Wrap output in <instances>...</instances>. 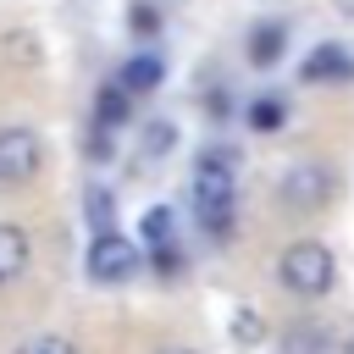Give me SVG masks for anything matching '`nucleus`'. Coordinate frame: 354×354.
Masks as SVG:
<instances>
[{
  "label": "nucleus",
  "instance_id": "f257e3e1",
  "mask_svg": "<svg viewBox=\"0 0 354 354\" xmlns=\"http://www.w3.org/2000/svg\"><path fill=\"white\" fill-rule=\"evenodd\" d=\"M188 199H194V216H199L216 238H227V232H232V216H238V155L221 149V144L205 149V155L194 160Z\"/></svg>",
  "mask_w": 354,
  "mask_h": 354
},
{
  "label": "nucleus",
  "instance_id": "f03ea898",
  "mask_svg": "<svg viewBox=\"0 0 354 354\" xmlns=\"http://www.w3.org/2000/svg\"><path fill=\"white\" fill-rule=\"evenodd\" d=\"M277 282H282L288 293H299V299H321V293H332V282H337V254H332L321 238H293V243L277 254Z\"/></svg>",
  "mask_w": 354,
  "mask_h": 354
},
{
  "label": "nucleus",
  "instance_id": "7ed1b4c3",
  "mask_svg": "<svg viewBox=\"0 0 354 354\" xmlns=\"http://www.w3.org/2000/svg\"><path fill=\"white\" fill-rule=\"evenodd\" d=\"M332 194H337V171L321 166V160H299L277 177V199L293 205V210H321Z\"/></svg>",
  "mask_w": 354,
  "mask_h": 354
},
{
  "label": "nucleus",
  "instance_id": "20e7f679",
  "mask_svg": "<svg viewBox=\"0 0 354 354\" xmlns=\"http://www.w3.org/2000/svg\"><path fill=\"white\" fill-rule=\"evenodd\" d=\"M88 277L94 282H133L138 277V266H144V254H138V243L133 238H122V232H105V238H94L88 243Z\"/></svg>",
  "mask_w": 354,
  "mask_h": 354
},
{
  "label": "nucleus",
  "instance_id": "39448f33",
  "mask_svg": "<svg viewBox=\"0 0 354 354\" xmlns=\"http://www.w3.org/2000/svg\"><path fill=\"white\" fill-rule=\"evenodd\" d=\"M44 166V144L33 127H0V188H17L28 177H39Z\"/></svg>",
  "mask_w": 354,
  "mask_h": 354
},
{
  "label": "nucleus",
  "instance_id": "423d86ee",
  "mask_svg": "<svg viewBox=\"0 0 354 354\" xmlns=\"http://www.w3.org/2000/svg\"><path fill=\"white\" fill-rule=\"evenodd\" d=\"M299 77H304V83H326V77H332V83H348V77H354V55H348L343 44H315L310 61L299 66Z\"/></svg>",
  "mask_w": 354,
  "mask_h": 354
},
{
  "label": "nucleus",
  "instance_id": "0eeeda50",
  "mask_svg": "<svg viewBox=\"0 0 354 354\" xmlns=\"http://www.w3.org/2000/svg\"><path fill=\"white\" fill-rule=\"evenodd\" d=\"M282 50H288V22L266 17V22L249 28V66H277Z\"/></svg>",
  "mask_w": 354,
  "mask_h": 354
},
{
  "label": "nucleus",
  "instance_id": "6e6552de",
  "mask_svg": "<svg viewBox=\"0 0 354 354\" xmlns=\"http://www.w3.org/2000/svg\"><path fill=\"white\" fill-rule=\"evenodd\" d=\"M28 266H33V243H28V232L11 227V221H0V288L17 282Z\"/></svg>",
  "mask_w": 354,
  "mask_h": 354
},
{
  "label": "nucleus",
  "instance_id": "1a4fd4ad",
  "mask_svg": "<svg viewBox=\"0 0 354 354\" xmlns=\"http://www.w3.org/2000/svg\"><path fill=\"white\" fill-rule=\"evenodd\" d=\"M160 77H166V61L144 50V55H133V61H127V66L116 72V83H111V88H122V94L133 100V94H144V88H155Z\"/></svg>",
  "mask_w": 354,
  "mask_h": 354
},
{
  "label": "nucleus",
  "instance_id": "9d476101",
  "mask_svg": "<svg viewBox=\"0 0 354 354\" xmlns=\"http://www.w3.org/2000/svg\"><path fill=\"white\" fill-rule=\"evenodd\" d=\"M83 216H88L94 238L116 232V199H111V188H105V183H88V188H83Z\"/></svg>",
  "mask_w": 354,
  "mask_h": 354
},
{
  "label": "nucleus",
  "instance_id": "9b49d317",
  "mask_svg": "<svg viewBox=\"0 0 354 354\" xmlns=\"http://www.w3.org/2000/svg\"><path fill=\"white\" fill-rule=\"evenodd\" d=\"M282 348H288V354H332V337H326L321 326H293V332L282 337Z\"/></svg>",
  "mask_w": 354,
  "mask_h": 354
},
{
  "label": "nucleus",
  "instance_id": "f8f14e48",
  "mask_svg": "<svg viewBox=\"0 0 354 354\" xmlns=\"http://www.w3.org/2000/svg\"><path fill=\"white\" fill-rule=\"evenodd\" d=\"M11 354H77L72 337H55V332H39V337H22Z\"/></svg>",
  "mask_w": 354,
  "mask_h": 354
},
{
  "label": "nucleus",
  "instance_id": "ddd939ff",
  "mask_svg": "<svg viewBox=\"0 0 354 354\" xmlns=\"http://www.w3.org/2000/svg\"><path fill=\"white\" fill-rule=\"evenodd\" d=\"M144 243H149V249H155V243L171 249V210H160V205L144 210Z\"/></svg>",
  "mask_w": 354,
  "mask_h": 354
},
{
  "label": "nucleus",
  "instance_id": "4468645a",
  "mask_svg": "<svg viewBox=\"0 0 354 354\" xmlns=\"http://www.w3.org/2000/svg\"><path fill=\"white\" fill-rule=\"evenodd\" d=\"M127 111H133V100H127L122 88H105V94H100V127H116V122H127Z\"/></svg>",
  "mask_w": 354,
  "mask_h": 354
},
{
  "label": "nucleus",
  "instance_id": "2eb2a0df",
  "mask_svg": "<svg viewBox=\"0 0 354 354\" xmlns=\"http://www.w3.org/2000/svg\"><path fill=\"white\" fill-rule=\"evenodd\" d=\"M282 116H288V111H282V100H254V105H249V127H254V133L282 127Z\"/></svg>",
  "mask_w": 354,
  "mask_h": 354
},
{
  "label": "nucleus",
  "instance_id": "dca6fc26",
  "mask_svg": "<svg viewBox=\"0 0 354 354\" xmlns=\"http://www.w3.org/2000/svg\"><path fill=\"white\" fill-rule=\"evenodd\" d=\"M232 337H238V343H260V337H266V321H260V315L243 304V310L232 315Z\"/></svg>",
  "mask_w": 354,
  "mask_h": 354
},
{
  "label": "nucleus",
  "instance_id": "f3484780",
  "mask_svg": "<svg viewBox=\"0 0 354 354\" xmlns=\"http://www.w3.org/2000/svg\"><path fill=\"white\" fill-rule=\"evenodd\" d=\"M6 44H11V50H6L11 61H33V55H39V50H33V33H6Z\"/></svg>",
  "mask_w": 354,
  "mask_h": 354
},
{
  "label": "nucleus",
  "instance_id": "a211bd4d",
  "mask_svg": "<svg viewBox=\"0 0 354 354\" xmlns=\"http://www.w3.org/2000/svg\"><path fill=\"white\" fill-rule=\"evenodd\" d=\"M149 28H160V17H155V11L138 0V6H133V33H149Z\"/></svg>",
  "mask_w": 354,
  "mask_h": 354
},
{
  "label": "nucleus",
  "instance_id": "6ab92c4d",
  "mask_svg": "<svg viewBox=\"0 0 354 354\" xmlns=\"http://www.w3.org/2000/svg\"><path fill=\"white\" fill-rule=\"evenodd\" d=\"M149 155H160V149H171V127L160 122V127H149V144H144Z\"/></svg>",
  "mask_w": 354,
  "mask_h": 354
},
{
  "label": "nucleus",
  "instance_id": "aec40b11",
  "mask_svg": "<svg viewBox=\"0 0 354 354\" xmlns=\"http://www.w3.org/2000/svg\"><path fill=\"white\" fill-rule=\"evenodd\" d=\"M332 6H337V11H343V17H354V0H332Z\"/></svg>",
  "mask_w": 354,
  "mask_h": 354
},
{
  "label": "nucleus",
  "instance_id": "412c9836",
  "mask_svg": "<svg viewBox=\"0 0 354 354\" xmlns=\"http://www.w3.org/2000/svg\"><path fill=\"white\" fill-rule=\"evenodd\" d=\"M160 354H199V348H183V343H171V348H160Z\"/></svg>",
  "mask_w": 354,
  "mask_h": 354
},
{
  "label": "nucleus",
  "instance_id": "4be33fe9",
  "mask_svg": "<svg viewBox=\"0 0 354 354\" xmlns=\"http://www.w3.org/2000/svg\"><path fill=\"white\" fill-rule=\"evenodd\" d=\"M343 354H354V337H348V348H343Z\"/></svg>",
  "mask_w": 354,
  "mask_h": 354
}]
</instances>
